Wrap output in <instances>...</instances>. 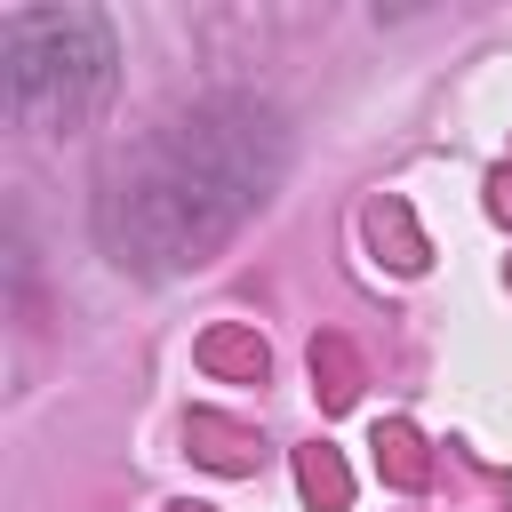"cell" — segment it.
Returning <instances> with one entry per match:
<instances>
[{
    "label": "cell",
    "instance_id": "2",
    "mask_svg": "<svg viewBox=\"0 0 512 512\" xmlns=\"http://www.w3.org/2000/svg\"><path fill=\"white\" fill-rule=\"evenodd\" d=\"M120 72L104 8H8L0 16V104L16 128H80Z\"/></svg>",
    "mask_w": 512,
    "mask_h": 512
},
{
    "label": "cell",
    "instance_id": "1",
    "mask_svg": "<svg viewBox=\"0 0 512 512\" xmlns=\"http://www.w3.org/2000/svg\"><path fill=\"white\" fill-rule=\"evenodd\" d=\"M288 176V120L264 96H200L152 120L96 192V240L128 272H200Z\"/></svg>",
    "mask_w": 512,
    "mask_h": 512
}]
</instances>
